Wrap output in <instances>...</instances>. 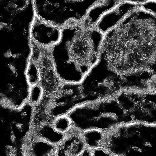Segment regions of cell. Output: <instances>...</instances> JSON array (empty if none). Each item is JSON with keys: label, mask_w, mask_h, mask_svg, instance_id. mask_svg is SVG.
Returning a JSON list of instances; mask_svg holds the SVG:
<instances>
[{"label": "cell", "mask_w": 156, "mask_h": 156, "mask_svg": "<svg viewBox=\"0 0 156 156\" xmlns=\"http://www.w3.org/2000/svg\"><path fill=\"white\" fill-rule=\"evenodd\" d=\"M122 112L124 124H156V91L123 90L115 96Z\"/></svg>", "instance_id": "7"}, {"label": "cell", "mask_w": 156, "mask_h": 156, "mask_svg": "<svg viewBox=\"0 0 156 156\" xmlns=\"http://www.w3.org/2000/svg\"><path fill=\"white\" fill-rule=\"evenodd\" d=\"M143 10L147 11L156 16V0H151L140 6Z\"/></svg>", "instance_id": "19"}, {"label": "cell", "mask_w": 156, "mask_h": 156, "mask_svg": "<svg viewBox=\"0 0 156 156\" xmlns=\"http://www.w3.org/2000/svg\"><path fill=\"white\" fill-rule=\"evenodd\" d=\"M61 32L62 28L35 15L30 27V39L39 46L51 48L59 41Z\"/></svg>", "instance_id": "10"}, {"label": "cell", "mask_w": 156, "mask_h": 156, "mask_svg": "<svg viewBox=\"0 0 156 156\" xmlns=\"http://www.w3.org/2000/svg\"><path fill=\"white\" fill-rule=\"evenodd\" d=\"M121 1V0H101L89 10L86 16L81 23L87 27H95L101 18L118 4Z\"/></svg>", "instance_id": "14"}, {"label": "cell", "mask_w": 156, "mask_h": 156, "mask_svg": "<svg viewBox=\"0 0 156 156\" xmlns=\"http://www.w3.org/2000/svg\"><path fill=\"white\" fill-rule=\"evenodd\" d=\"M102 147L111 156H156V124L119 125L105 133Z\"/></svg>", "instance_id": "3"}, {"label": "cell", "mask_w": 156, "mask_h": 156, "mask_svg": "<svg viewBox=\"0 0 156 156\" xmlns=\"http://www.w3.org/2000/svg\"><path fill=\"white\" fill-rule=\"evenodd\" d=\"M43 96V90L39 83L30 86L27 102L34 106L42 99Z\"/></svg>", "instance_id": "18"}, {"label": "cell", "mask_w": 156, "mask_h": 156, "mask_svg": "<svg viewBox=\"0 0 156 156\" xmlns=\"http://www.w3.org/2000/svg\"><path fill=\"white\" fill-rule=\"evenodd\" d=\"M156 77V16L138 7L104 35L98 62L87 74L101 98L149 90Z\"/></svg>", "instance_id": "1"}, {"label": "cell", "mask_w": 156, "mask_h": 156, "mask_svg": "<svg viewBox=\"0 0 156 156\" xmlns=\"http://www.w3.org/2000/svg\"><path fill=\"white\" fill-rule=\"evenodd\" d=\"M31 134L57 145L62 140L66 133H62L55 130L51 123H46L31 131Z\"/></svg>", "instance_id": "15"}, {"label": "cell", "mask_w": 156, "mask_h": 156, "mask_svg": "<svg viewBox=\"0 0 156 156\" xmlns=\"http://www.w3.org/2000/svg\"><path fill=\"white\" fill-rule=\"evenodd\" d=\"M4 1V0H0V1Z\"/></svg>", "instance_id": "21"}, {"label": "cell", "mask_w": 156, "mask_h": 156, "mask_svg": "<svg viewBox=\"0 0 156 156\" xmlns=\"http://www.w3.org/2000/svg\"><path fill=\"white\" fill-rule=\"evenodd\" d=\"M68 115L73 128L80 132L98 129L105 133L122 124L121 108L115 96L82 103Z\"/></svg>", "instance_id": "4"}, {"label": "cell", "mask_w": 156, "mask_h": 156, "mask_svg": "<svg viewBox=\"0 0 156 156\" xmlns=\"http://www.w3.org/2000/svg\"><path fill=\"white\" fill-rule=\"evenodd\" d=\"M85 148L82 132L73 127L56 145L55 156H80Z\"/></svg>", "instance_id": "12"}, {"label": "cell", "mask_w": 156, "mask_h": 156, "mask_svg": "<svg viewBox=\"0 0 156 156\" xmlns=\"http://www.w3.org/2000/svg\"><path fill=\"white\" fill-rule=\"evenodd\" d=\"M101 0H33L35 15L60 28L81 23Z\"/></svg>", "instance_id": "6"}, {"label": "cell", "mask_w": 156, "mask_h": 156, "mask_svg": "<svg viewBox=\"0 0 156 156\" xmlns=\"http://www.w3.org/2000/svg\"><path fill=\"white\" fill-rule=\"evenodd\" d=\"M104 34L82 23L62 28L59 41L51 48L57 73L64 82L80 83L98 62Z\"/></svg>", "instance_id": "2"}, {"label": "cell", "mask_w": 156, "mask_h": 156, "mask_svg": "<svg viewBox=\"0 0 156 156\" xmlns=\"http://www.w3.org/2000/svg\"><path fill=\"white\" fill-rule=\"evenodd\" d=\"M140 7L135 4L121 0L99 20L96 27L104 34L118 24L129 13Z\"/></svg>", "instance_id": "11"}, {"label": "cell", "mask_w": 156, "mask_h": 156, "mask_svg": "<svg viewBox=\"0 0 156 156\" xmlns=\"http://www.w3.org/2000/svg\"><path fill=\"white\" fill-rule=\"evenodd\" d=\"M29 58L37 65L39 74V84L44 96H51L59 90L63 81L58 76L51 55V48L39 46L30 41Z\"/></svg>", "instance_id": "8"}, {"label": "cell", "mask_w": 156, "mask_h": 156, "mask_svg": "<svg viewBox=\"0 0 156 156\" xmlns=\"http://www.w3.org/2000/svg\"><path fill=\"white\" fill-rule=\"evenodd\" d=\"M84 103L80 83L63 82L59 90L50 96L48 115L50 123L59 116L68 115L76 106Z\"/></svg>", "instance_id": "9"}, {"label": "cell", "mask_w": 156, "mask_h": 156, "mask_svg": "<svg viewBox=\"0 0 156 156\" xmlns=\"http://www.w3.org/2000/svg\"><path fill=\"white\" fill-rule=\"evenodd\" d=\"M123 1H128L133 4H135L136 5H138L139 6H140L141 4L146 2L147 1H151V0H123Z\"/></svg>", "instance_id": "20"}, {"label": "cell", "mask_w": 156, "mask_h": 156, "mask_svg": "<svg viewBox=\"0 0 156 156\" xmlns=\"http://www.w3.org/2000/svg\"><path fill=\"white\" fill-rule=\"evenodd\" d=\"M86 147L94 149L102 146L105 133L98 129H89L82 132Z\"/></svg>", "instance_id": "16"}, {"label": "cell", "mask_w": 156, "mask_h": 156, "mask_svg": "<svg viewBox=\"0 0 156 156\" xmlns=\"http://www.w3.org/2000/svg\"><path fill=\"white\" fill-rule=\"evenodd\" d=\"M2 147L5 155H23L30 135L34 106L26 102L19 108L1 105Z\"/></svg>", "instance_id": "5"}, {"label": "cell", "mask_w": 156, "mask_h": 156, "mask_svg": "<svg viewBox=\"0 0 156 156\" xmlns=\"http://www.w3.org/2000/svg\"><path fill=\"white\" fill-rule=\"evenodd\" d=\"M52 125L55 130L62 133H68L73 127L71 119L68 115L55 118L52 122Z\"/></svg>", "instance_id": "17"}, {"label": "cell", "mask_w": 156, "mask_h": 156, "mask_svg": "<svg viewBox=\"0 0 156 156\" xmlns=\"http://www.w3.org/2000/svg\"><path fill=\"white\" fill-rule=\"evenodd\" d=\"M56 145L30 135L26 142L23 156H55Z\"/></svg>", "instance_id": "13"}]
</instances>
